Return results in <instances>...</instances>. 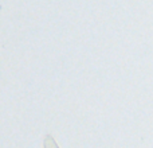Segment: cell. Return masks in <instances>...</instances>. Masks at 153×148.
I'll list each match as a JSON object with an SVG mask.
<instances>
[{"label": "cell", "mask_w": 153, "mask_h": 148, "mask_svg": "<svg viewBox=\"0 0 153 148\" xmlns=\"http://www.w3.org/2000/svg\"><path fill=\"white\" fill-rule=\"evenodd\" d=\"M45 148H59V147H58V144L55 143L53 136L47 135L45 139Z\"/></svg>", "instance_id": "6da1fadb"}]
</instances>
